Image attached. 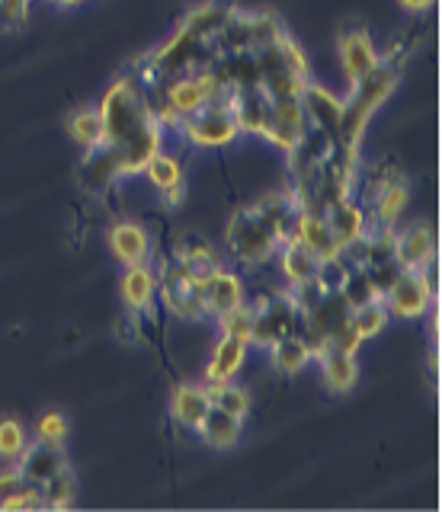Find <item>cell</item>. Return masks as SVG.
Returning <instances> with one entry per match:
<instances>
[{
    "instance_id": "e0dca14e",
    "label": "cell",
    "mask_w": 442,
    "mask_h": 512,
    "mask_svg": "<svg viewBox=\"0 0 442 512\" xmlns=\"http://www.w3.org/2000/svg\"><path fill=\"white\" fill-rule=\"evenodd\" d=\"M145 173H148L151 186L164 196V202L170 208H180V202L186 196V176H183L180 157H173L167 151H157L145 164Z\"/></svg>"
},
{
    "instance_id": "44dd1931",
    "label": "cell",
    "mask_w": 442,
    "mask_h": 512,
    "mask_svg": "<svg viewBox=\"0 0 442 512\" xmlns=\"http://www.w3.org/2000/svg\"><path fill=\"white\" fill-rule=\"evenodd\" d=\"M298 244H305L318 260H327V256H340V244L330 234L324 215L318 208H302V215H298V224H295V234H292Z\"/></svg>"
},
{
    "instance_id": "5b68a950",
    "label": "cell",
    "mask_w": 442,
    "mask_h": 512,
    "mask_svg": "<svg viewBox=\"0 0 442 512\" xmlns=\"http://www.w3.org/2000/svg\"><path fill=\"white\" fill-rule=\"evenodd\" d=\"M385 308L391 317H401V320H417L426 311L433 308L436 292L430 285L423 282V276L417 269H401L398 279L388 285V292L382 295Z\"/></svg>"
},
{
    "instance_id": "ac0fdd59",
    "label": "cell",
    "mask_w": 442,
    "mask_h": 512,
    "mask_svg": "<svg viewBox=\"0 0 442 512\" xmlns=\"http://www.w3.org/2000/svg\"><path fill=\"white\" fill-rule=\"evenodd\" d=\"M196 432L205 445L215 448V452H231V448H238L244 436V416H234L221 407H209Z\"/></svg>"
},
{
    "instance_id": "4dcf8cb0",
    "label": "cell",
    "mask_w": 442,
    "mask_h": 512,
    "mask_svg": "<svg viewBox=\"0 0 442 512\" xmlns=\"http://www.w3.org/2000/svg\"><path fill=\"white\" fill-rule=\"evenodd\" d=\"M218 330L225 336H234V340H244L247 346L254 343V308L250 304H238L225 314H218Z\"/></svg>"
},
{
    "instance_id": "8fae6325",
    "label": "cell",
    "mask_w": 442,
    "mask_h": 512,
    "mask_svg": "<svg viewBox=\"0 0 442 512\" xmlns=\"http://www.w3.org/2000/svg\"><path fill=\"white\" fill-rule=\"evenodd\" d=\"M199 301H202V317H218L231 308L244 304V279L231 269H215L209 279L199 282Z\"/></svg>"
},
{
    "instance_id": "8992f818",
    "label": "cell",
    "mask_w": 442,
    "mask_h": 512,
    "mask_svg": "<svg viewBox=\"0 0 442 512\" xmlns=\"http://www.w3.org/2000/svg\"><path fill=\"white\" fill-rule=\"evenodd\" d=\"M298 311L295 304L289 301L286 292H273L254 304V343L250 346H270L276 343L279 336L286 333H298Z\"/></svg>"
},
{
    "instance_id": "f35d334b",
    "label": "cell",
    "mask_w": 442,
    "mask_h": 512,
    "mask_svg": "<svg viewBox=\"0 0 442 512\" xmlns=\"http://www.w3.org/2000/svg\"><path fill=\"white\" fill-rule=\"evenodd\" d=\"M23 484H26V480H23V474L17 471V464H13V468H7V471H0V503H4L7 496L17 493Z\"/></svg>"
},
{
    "instance_id": "7a4b0ae2",
    "label": "cell",
    "mask_w": 442,
    "mask_h": 512,
    "mask_svg": "<svg viewBox=\"0 0 442 512\" xmlns=\"http://www.w3.org/2000/svg\"><path fill=\"white\" fill-rule=\"evenodd\" d=\"M398 80H401L398 64L378 61L366 77L356 80V84L350 87V96L343 100L340 128H337V141L343 144V148H350V151L359 154L372 116L388 103V96L398 90Z\"/></svg>"
},
{
    "instance_id": "83f0119b",
    "label": "cell",
    "mask_w": 442,
    "mask_h": 512,
    "mask_svg": "<svg viewBox=\"0 0 442 512\" xmlns=\"http://www.w3.org/2000/svg\"><path fill=\"white\" fill-rule=\"evenodd\" d=\"M68 132H71V141L77 148L84 151H93L103 144V119H100V109L97 106H84L77 109L74 116L68 119Z\"/></svg>"
},
{
    "instance_id": "b9f144b4",
    "label": "cell",
    "mask_w": 442,
    "mask_h": 512,
    "mask_svg": "<svg viewBox=\"0 0 442 512\" xmlns=\"http://www.w3.org/2000/svg\"><path fill=\"white\" fill-rule=\"evenodd\" d=\"M55 4H61V7H74V4H84V0H55Z\"/></svg>"
},
{
    "instance_id": "7402d4cb",
    "label": "cell",
    "mask_w": 442,
    "mask_h": 512,
    "mask_svg": "<svg viewBox=\"0 0 442 512\" xmlns=\"http://www.w3.org/2000/svg\"><path fill=\"white\" fill-rule=\"evenodd\" d=\"M247 349L250 346L244 340H234V336L221 333L212 346L209 365H205V381H234L238 378V372L244 368V359H247Z\"/></svg>"
},
{
    "instance_id": "30bf717a",
    "label": "cell",
    "mask_w": 442,
    "mask_h": 512,
    "mask_svg": "<svg viewBox=\"0 0 442 512\" xmlns=\"http://www.w3.org/2000/svg\"><path fill=\"white\" fill-rule=\"evenodd\" d=\"M298 103H302V112H305V125L314 128V132H324L330 138H337V128H340V116H343V100L334 96L327 87L308 84L298 93Z\"/></svg>"
},
{
    "instance_id": "4316f807",
    "label": "cell",
    "mask_w": 442,
    "mask_h": 512,
    "mask_svg": "<svg viewBox=\"0 0 442 512\" xmlns=\"http://www.w3.org/2000/svg\"><path fill=\"white\" fill-rule=\"evenodd\" d=\"M404 205H407V186L401 176H394L385 186H378L375 199H372V221L375 228H388L394 231L398 228V218L404 215Z\"/></svg>"
},
{
    "instance_id": "f546056e",
    "label": "cell",
    "mask_w": 442,
    "mask_h": 512,
    "mask_svg": "<svg viewBox=\"0 0 442 512\" xmlns=\"http://www.w3.org/2000/svg\"><path fill=\"white\" fill-rule=\"evenodd\" d=\"M388 308L382 298H369L356 304V308H350V324L356 327V333L362 336V340H372V336H378L385 327H388Z\"/></svg>"
},
{
    "instance_id": "cb8c5ba5",
    "label": "cell",
    "mask_w": 442,
    "mask_h": 512,
    "mask_svg": "<svg viewBox=\"0 0 442 512\" xmlns=\"http://www.w3.org/2000/svg\"><path fill=\"white\" fill-rule=\"evenodd\" d=\"M266 349H270V362H273V368H276L279 375H286V378H292V375H298V372H305L308 362L314 359V352H311V346H308V340H305L302 333H286V336H279V340L270 343Z\"/></svg>"
},
{
    "instance_id": "ffe728a7",
    "label": "cell",
    "mask_w": 442,
    "mask_h": 512,
    "mask_svg": "<svg viewBox=\"0 0 442 512\" xmlns=\"http://www.w3.org/2000/svg\"><path fill=\"white\" fill-rule=\"evenodd\" d=\"M257 205V212L266 218V224L276 231L279 244L282 240H289L295 234V224H298V215H302V199L298 196H289V192H270V196H263Z\"/></svg>"
},
{
    "instance_id": "836d02e7",
    "label": "cell",
    "mask_w": 442,
    "mask_h": 512,
    "mask_svg": "<svg viewBox=\"0 0 442 512\" xmlns=\"http://www.w3.org/2000/svg\"><path fill=\"white\" fill-rule=\"evenodd\" d=\"M346 276H350V260H343V253L327 256V260L318 263V272H314V279L321 282L324 292H340Z\"/></svg>"
},
{
    "instance_id": "d4e9b609",
    "label": "cell",
    "mask_w": 442,
    "mask_h": 512,
    "mask_svg": "<svg viewBox=\"0 0 442 512\" xmlns=\"http://www.w3.org/2000/svg\"><path fill=\"white\" fill-rule=\"evenodd\" d=\"M122 180V170H119V160L109 148H93L87 151L84 164H81V186L90 192H106L109 186H116Z\"/></svg>"
},
{
    "instance_id": "6da1fadb",
    "label": "cell",
    "mask_w": 442,
    "mask_h": 512,
    "mask_svg": "<svg viewBox=\"0 0 442 512\" xmlns=\"http://www.w3.org/2000/svg\"><path fill=\"white\" fill-rule=\"evenodd\" d=\"M97 109L103 119V148L116 154L122 176L145 173L148 160L164 151V125L157 122L148 93L132 74H122L106 87Z\"/></svg>"
},
{
    "instance_id": "e575fe53",
    "label": "cell",
    "mask_w": 442,
    "mask_h": 512,
    "mask_svg": "<svg viewBox=\"0 0 442 512\" xmlns=\"http://www.w3.org/2000/svg\"><path fill=\"white\" fill-rule=\"evenodd\" d=\"M68 432H71L68 416L61 413V410H45V413L39 416V420H36V439H42V442L65 445Z\"/></svg>"
},
{
    "instance_id": "ab89813d",
    "label": "cell",
    "mask_w": 442,
    "mask_h": 512,
    "mask_svg": "<svg viewBox=\"0 0 442 512\" xmlns=\"http://www.w3.org/2000/svg\"><path fill=\"white\" fill-rule=\"evenodd\" d=\"M116 336H119L122 343H135L138 340V327L132 324L129 317H125V320H119V324H116Z\"/></svg>"
},
{
    "instance_id": "ba28073f",
    "label": "cell",
    "mask_w": 442,
    "mask_h": 512,
    "mask_svg": "<svg viewBox=\"0 0 442 512\" xmlns=\"http://www.w3.org/2000/svg\"><path fill=\"white\" fill-rule=\"evenodd\" d=\"M337 52H340V64H343V74L350 80V87L356 80L366 77L378 61V48L369 36V29L362 26H343L340 36H337Z\"/></svg>"
},
{
    "instance_id": "74e56055",
    "label": "cell",
    "mask_w": 442,
    "mask_h": 512,
    "mask_svg": "<svg viewBox=\"0 0 442 512\" xmlns=\"http://www.w3.org/2000/svg\"><path fill=\"white\" fill-rule=\"evenodd\" d=\"M29 13V0H0V26L13 29L26 20Z\"/></svg>"
},
{
    "instance_id": "f1b7e54d",
    "label": "cell",
    "mask_w": 442,
    "mask_h": 512,
    "mask_svg": "<svg viewBox=\"0 0 442 512\" xmlns=\"http://www.w3.org/2000/svg\"><path fill=\"white\" fill-rule=\"evenodd\" d=\"M205 397H209V407H221L234 416H250V394L234 381H205Z\"/></svg>"
},
{
    "instance_id": "60d3db41",
    "label": "cell",
    "mask_w": 442,
    "mask_h": 512,
    "mask_svg": "<svg viewBox=\"0 0 442 512\" xmlns=\"http://www.w3.org/2000/svg\"><path fill=\"white\" fill-rule=\"evenodd\" d=\"M398 4L404 7V10H410V13H423V10H430L436 0H398Z\"/></svg>"
},
{
    "instance_id": "603a6c76",
    "label": "cell",
    "mask_w": 442,
    "mask_h": 512,
    "mask_svg": "<svg viewBox=\"0 0 442 512\" xmlns=\"http://www.w3.org/2000/svg\"><path fill=\"white\" fill-rule=\"evenodd\" d=\"M205 410H209V397H205V384H180L170 394V420L196 432Z\"/></svg>"
},
{
    "instance_id": "7c38bea8",
    "label": "cell",
    "mask_w": 442,
    "mask_h": 512,
    "mask_svg": "<svg viewBox=\"0 0 442 512\" xmlns=\"http://www.w3.org/2000/svg\"><path fill=\"white\" fill-rule=\"evenodd\" d=\"M13 464H17V471L23 474V480L42 487V484H49L55 474H61L68 468V458H65V448L55 445V442L29 439V445L23 448V455Z\"/></svg>"
},
{
    "instance_id": "8d00e7d4",
    "label": "cell",
    "mask_w": 442,
    "mask_h": 512,
    "mask_svg": "<svg viewBox=\"0 0 442 512\" xmlns=\"http://www.w3.org/2000/svg\"><path fill=\"white\" fill-rule=\"evenodd\" d=\"M366 343L362 336L356 333V327L350 324V317L343 320V324H337L334 330L327 333V340H324V346H337V349H346V352H359V346Z\"/></svg>"
},
{
    "instance_id": "5bb4252c",
    "label": "cell",
    "mask_w": 442,
    "mask_h": 512,
    "mask_svg": "<svg viewBox=\"0 0 442 512\" xmlns=\"http://www.w3.org/2000/svg\"><path fill=\"white\" fill-rule=\"evenodd\" d=\"M394 260L401 269H420L436 260V228L426 221L410 224L404 231H394Z\"/></svg>"
},
{
    "instance_id": "484cf974",
    "label": "cell",
    "mask_w": 442,
    "mask_h": 512,
    "mask_svg": "<svg viewBox=\"0 0 442 512\" xmlns=\"http://www.w3.org/2000/svg\"><path fill=\"white\" fill-rule=\"evenodd\" d=\"M276 256H279V272L286 276L289 285H298V282H308L314 279V272H318V256H314L305 244H298L295 237L282 240L276 247Z\"/></svg>"
},
{
    "instance_id": "277c9868",
    "label": "cell",
    "mask_w": 442,
    "mask_h": 512,
    "mask_svg": "<svg viewBox=\"0 0 442 512\" xmlns=\"http://www.w3.org/2000/svg\"><path fill=\"white\" fill-rule=\"evenodd\" d=\"M177 132L193 144V148H225V144L238 141L241 125L234 119V109L228 103V90L218 100L199 106L196 112L180 119Z\"/></svg>"
},
{
    "instance_id": "d6986e66",
    "label": "cell",
    "mask_w": 442,
    "mask_h": 512,
    "mask_svg": "<svg viewBox=\"0 0 442 512\" xmlns=\"http://www.w3.org/2000/svg\"><path fill=\"white\" fill-rule=\"evenodd\" d=\"M314 359L321 362V375L327 381V388L334 394H350L359 384V362L356 352H346L337 346H321L314 352Z\"/></svg>"
},
{
    "instance_id": "9a60e30c",
    "label": "cell",
    "mask_w": 442,
    "mask_h": 512,
    "mask_svg": "<svg viewBox=\"0 0 442 512\" xmlns=\"http://www.w3.org/2000/svg\"><path fill=\"white\" fill-rule=\"evenodd\" d=\"M119 292L129 314H141V311H151V304L157 298V269L151 266V260L145 263H132L122 269V279H119Z\"/></svg>"
},
{
    "instance_id": "52a82bcc",
    "label": "cell",
    "mask_w": 442,
    "mask_h": 512,
    "mask_svg": "<svg viewBox=\"0 0 442 512\" xmlns=\"http://www.w3.org/2000/svg\"><path fill=\"white\" fill-rule=\"evenodd\" d=\"M157 295L164 298L167 311L180 320H199L202 317V301H199V282L183 272L177 263L164 266L157 272Z\"/></svg>"
},
{
    "instance_id": "d6a6232c",
    "label": "cell",
    "mask_w": 442,
    "mask_h": 512,
    "mask_svg": "<svg viewBox=\"0 0 442 512\" xmlns=\"http://www.w3.org/2000/svg\"><path fill=\"white\" fill-rule=\"evenodd\" d=\"M74 493H77V477L71 474V468H65L61 474H55L49 484H42V496H45V506L61 509V506H71L74 503Z\"/></svg>"
},
{
    "instance_id": "3957f363",
    "label": "cell",
    "mask_w": 442,
    "mask_h": 512,
    "mask_svg": "<svg viewBox=\"0 0 442 512\" xmlns=\"http://www.w3.org/2000/svg\"><path fill=\"white\" fill-rule=\"evenodd\" d=\"M225 244H228V253L234 256V260L254 269V266L276 260L279 237L270 224H266V218L257 212V205H244L228 221Z\"/></svg>"
},
{
    "instance_id": "1f68e13d",
    "label": "cell",
    "mask_w": 442,
    "mask_h": 512,
    "mask_svg": "<svg viewBox=\"0 0 442 512\" xmlns=\"http://www.w3.org/2000/svg\"><path fill=\"white\" fill-rule=\"evenodd\" d=\"M26 445H29L26 426L20 420H13V416H4V420H0V458L17 461Z\"/></svg>"
},
{
    "instance_id": "9c48e42d",
    "label": "cell",
    "mask_w": 442,
    "mask_h": 512,
    "mask_svg": "<svg viewBox=\"0 0 442 512\" xmlns=\"http://www.w3.org/2000/svg\"><path fill=\"white\" fill-rule=\"evenodd\" d=\"M106 247L122 266L145 263V260H151V231L135 218H119L109 224Z\"/></svg>"
},
{
    "instance_id": "4fadbf2b",
    "label": "cell",
    "mask_w": 442,
    "mask_h": 512,
    "mask_svg": "<svg viewBox=\"0 0 442 512\" xmlns=\"http://www.w3.org/2000/svg\"><path fill=\"white\" fill-rule=\"evenodd\" d=\"M321 215L327 221V228L330 234H334V240L340 244V253L343 250H350L353 244H359L362 237H366L369 231V218L366 212L350 199V196H343V199H334L330 205L321 208Z\"/></svg>"
},
{
    "instance_id": "d590c367",
    "label": "cell",
    "mask_w": 442,
    "mask_h": 512,
    "mask_svg": "<svg viewBox=\"0 0 442 512\" xmlns=\"http://www.w3.org/2000/svg\"><path fill=\"white\" fill-rule=\"evenodd\" d=\"M45 506V496H42V487L39 484H26L13 493V496H7L4 503H0V509H42Z\"/></svg>"
},
{
    "instance_id": "2e32d148",
    "label": "cell",
    "mask_w": 442,
    "mask_h": 512,
    "mask_svg": "<svg viewBox=\"0 0 442 512\" xmlns=\"http://www.w3.org/2000/svg\"><path fill=\"white\" fill-rule=\"evenodd\" d=\"M173 263H177L183 272H189L196 282L209 279L215 269H221L225 263H221L218 250L209 244V240H202L196 234H186L177 240V247H173Z\"/></svg>"
}]
</instances>
